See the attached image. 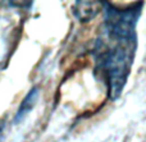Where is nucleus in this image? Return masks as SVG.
<instances>
[{"label":"nucleus","instance_id":"obj_1","mask_svg":"<svg viewBox=\"0 0 146 142\" xmlns=\"http://www.w3.org/2000/svg\"><path fill=\"white\" fill-rule=\"evenodd\" d=\"M105 13L103 33L94 46V60L98 77L108 89V97L115 101L121 97L127 83L137 51L136 24L142 3L128 8H117L103 1Z\"/></svg>","mask_w":146,"mask_h":142},{"label":"nucleus","instance_id":"obj_4","mask_svg":"<svg viewBox=\"0 0 146 142\" xmlns=\"http://www.w3.org/2000/svg\"><path fill=\"white\" fill-rule=\"evenodd\" d=\"M5 128V124L4 123H0V141H1V137H3V131Z\"/></svg>","mask_w":146,"mask_h":142},{"label":"nucleus","instance_id":"obj_3","mask_svg":"<svg viewBox=\"0 0 146 142\" xmlns=\"http://www.w3.org/2000/svg\"><path fill=\"white\" fill-rule=\"evenodd\" d=\"M38 94H40V92H38L37 87H33L27 94V96L23 99V101L21 102L19 108H18V110H17V114H15V117H14L15 123H19L21 120H23L26 115L33 109V106H35L36 102H37Z\"/></svg>","mask_w":146,"mask_h":142},{"label":"nucleus","instance_id":"obj_2","mask_svg":"<svg viewBox=\"0 0 146 142\" xmlns=\"http://www.w3.org/2000/svg\"><path fill=\"white\" fill-rule=\"evenodd\" d=\"M103 10L101 1H76L72 7V13L77 20L87 23L92 20Z\"/></svg>","mask_w":146,"mask_h":142}]
</instances>
